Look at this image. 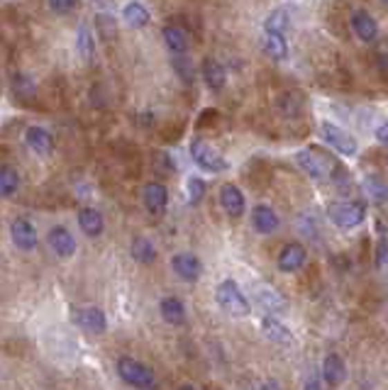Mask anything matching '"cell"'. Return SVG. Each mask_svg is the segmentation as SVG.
Here are the masks:
<instances>
[{
  "label": "cell",
  "mask_w": 388,
  "mask_h": 390,
  "mask_svg": "<svg viewBox=\"0 0 388 390\" xmlns=\"http://www.w3.org/2000/svg\"><path fill=\"white\" fill-rule=\"evenodd\" d=\"M10 239L20 252L30 254L39 247V234H37V227L30 217H15L10 222Z\"/></svg>",
  "instance_id": "6"
},
{
  "label": "cell",
  "mask_w": 388,
  "mask_h": 390,
  "mask_svg": "<svg viewBox=\"0 0 388 390\" xmlns=\"http://www.w3.org/2000/svg\"><path fill=\"white\" fill-rule=\"evenodd\" d=\"M288 25H290L288 10H286V8H276V10H271L269 15H266V20H264V32H276V35H286Z\"/></svg>",
  "instance_id": "29"
},
{
  "label": "cell",
  "mask_w": 388,
  "mask_h": 390,
  "mask_svg": "<svg viewBox=\"0 0 388 390\" xmlns=\"http://www.w3.org/2000/svg\"><path fill=\"white\" fill-rule=\"evenodd\" d=\"M364 188H367L369 198L376 201L378 205H386L388 203V180H383L381 176H376V174L364 176Z\"/></svg>",
  "instance_id": "27"
},
{
  "label": "cell",
  "mask_w": 388,
  "mask_h": 390,
  "mask_svg": "<svg viewBox=\"0 0 388 390\" xmlns=\"http://www.w3.org/2000/svg\"><path fill=\"white\" fill-rule=\"evenodd\" d=\"M122 20L127 22L129 27H135V30H142V27L149 25L151 15L145 6H142L140 0H129L127 6L122 8Z\"/></svg>",
  "instance_id": "24"
},
{
  "label": "cell",
  "mask_w": 388,
  "mask_h": 390,
  "mask_svg": "<svg viewBox=\"0 0 388 390\" xmlns=\"http://www.w3.org/2000/svg\"><path fill=\"white\" fill-rule=\"evenodd\" d=\"M203 81L210 91H223L225 81H228V73H225V66L218 62V59H205L203 62Z\"/></svg>",
  "instance_id": "21"
},
{
  "label": "cell",
  "mask_w": 388,
  "mask_h": 390,
  "mask_svg": "<svg viewBox=\"0 0 388 390\" xmlns=\"http://www.w3.org/2000/svg\"><path fill=\"white\" fill-rule=\"evenodd\" d=\"M320 134H322V139L330 144L332 149L340 151L342 156H354V154H357V149H359L357 139H354L347 129L337 127V124H332V122H322L320 124Z\"/></svg>",
  "instance_id": "7"
},
{
  "label": "cell",
  "mask_w": 388,
  "mask_h": 390,
  "mask_svg": "<svg viewBox=\"0 0 388 390\" xmlns=\"http://www.w3.org/2000/svg\"><path fill=\"white\" fill-rule=\"evenodd\" d=\"M386 263H388V239H386V232H381L376 241V266L381 268Z\"/></svg>",
  "instance_id": "33"
},
{
  "label": "cell",
  "mask_w": 388,
  "mask_h": 390,
  "mask_svg": "<svg viewBox=\"0 0 388 390\" xmlns=\"http://www.w3.org/2000/svg\"><path fill=\"white\" fill-rule=\"evenodd\" d=\"M76 49H78V54H81V59H86V62L93 57V35H91V27L89 25L78 27Z\"/></svg>",
  "instance_id": "30"
},
{
  "label": "cell",
  "mask_w": 388,
  "mask_h": 390,
  "mask_svg": "<svg viewBox=\"0 0 388 390\" xmlns=\"http://www.w3.org/2000/svg\"><path fill=\"white\" fill-rule=\"evenodd\" d=\"M259 390H281V385L276 383L274 378H269V380H264V383L259 385Z\"/></svg>",
  "instance_id": "36"
},
{
  "label": "cell",
  "mask_w": 388,
  "mask_h": 390,
  "mask_svg": "<svg viewBox=\"0 0 388 390\" xmlns=\"http://www.w3.org/2000/svg\"><path fill=\"white\" fill-rule=\"evenodd\" d=\"M376 139L381 144H388V122H383L381 127H376Z\"/></svg>",
  "instance_id": "35"
},
{
  "label": "cell",
  "mask_w": 388,
  "mask_h": 390,
  "mask_svg": "<svg viewBox=\"0 0 388 390\" xmlns=\"http://www.w3.org/2000/svg\"><path fill=\"white\" fill-rule=\"evenodd\" d=\"M129 257L135 259L137 263L149 266V263L156 261V247L151 244L149 236H135L132 244H129Z\"/></svg>",
  "instance_id": "23"
},
{
  "label": "cell",
  "mask_w": 388,
  "mask_h": 390,
  "mask_svg": "<svg viewBox=\"0 0 388 390\" xmlns=\"http://www.w3.org/2000/svg\"><path fill=\"white\" fill-rule=\"evenodd\" d=\"M47 244L54 252V257H59V259H71L78 249L76 236H73L71 230L64 225H54L52 230L47 232Z\"/></svg>",
  "instance_id": "8"
},
{
  "label": "cell",
  "mask_w": 388,
  "mask_h": 390,
  "mask_svg": "<svg viewBox=\"0 0 388 390\" xmlns=\"http://www.w3.org/2000/svg\"><path fill=\"white\" fill-rule=\"evenodd\" d=\"M174 71L181 76L183 83H191L193 81V64H191V59H188L186 54H183V57L174 59Z\"/></svg>",
  "instance_id": "32"
},
{
  "label": "cell",
  "mask_w": 388,
  "mask_h": 390,
  "mask_svg": "<svg viewBox=\"0 0 388 390\" xmlns=\"http://www.w3.org/2000/svg\"><path fill=\"white\" fill-rule=\"evenodd\" d=\"M25 144L35 151L37 156H49L54 151V137L49 129L44 127H27L25 132Z\"/></svg>",
  "instance_id": "16"
},
{
  "label": "cell",
  "mask_w": 388,
  "mask_h": 390,
  "mask_svg": "<svg viewBox=\"0 0 388 390\" xmlns=\"http://www.w3.org/2000/svg\"><path fill=\"white\" fill-rule=\"evenodd\" d=\"M20 190V174L12 166H0V198H12Z\"/></svg>",
  "instance_id": "28"
},
{
  "label": "cell",
  "mask_w": 388,
  "mask_h": 390,
  "mask_svg": "<svg viewBox=\"0 0 388 390\" xmlns=\"http://www.w3.org/2000/svg\"><path fill=\"white\" fill-rule=\"evenodd\" d=\"M215 303L220 305L225 315L230 317H247L252 313V305H249V298L242 292V288L232 281V278H225V281L218 283L215 288Z\"/></svg>",
  "instance_id": "2"
},
{
  "label": "cell",
  "mask_w": 388,
  "mask_h": 390,
  "mask_svg": "<svg viewBox=\"0 0 388 390\" xmlns=\"http://www.w3.org/2000/svg\"><path fill=\"white\" fill-rule=\"evenodd\" d=\"M161 37H164L166 46H169V52H174L176 57H183L188 52V35L176 25H166L161 30Z\"/></svg>",
  "instance_id": "25"
},
{
  "label": "cell",
  "mask_w": 388,
  "mask_h": 390,
  "mask_svg": "<svg viewBox=\"0 0 388 390\" xmlns=\"http://www.w3.org/2000/svg\"><path fill=\"white\" fill-rule=\"evenodd\" d=\"M115 371H118L120 380L127 383L135 390H154L156 388V373L151 366L142 364V361L132 359V356H120L115 361Z\"/></svg>",
  "instance_id": "1"
},
{
  "label": "cell",
  "mask_w": 388,
  "mask_h": 390,
  "mask_svg": "<svg viewBox=\"0 0 388 390\" xmlns=\"http://www.w3.org/2000/svg\"><path fill=\"white\" fill-rule=\"evenodd\" d=\"M295 161L313 180H330L335 176V171L340 169L337 161L332 156L322 154L320 149H300L295 154Z\"/></svg>",
  "instance_id": "4"
},
{
  "label": "cell",
  "mask_w": 388,
  "mask_h": 390,
  "mask_svg": "<svg viewBox=\"0 0 388 390\" xmlns=\"http://www.w3.org/2000/svg\"><path fill=\"white\" fill-rule=\"evenodd\" d=\"M261 332H264V337L269 339V342H274V344H281V346H293L295 344L293 332H290V329L276 317L261 319Z\"/></svg>",
  "instance_id": "20"
},
{
  "label": "cell",
  "mask_w": 388,
  "mask_h": 390,
  "mask_svg": "<svg viewBox=\"0 0 388 390\" xmlns=\"http://www.w3.org/2000/svg\"><path fill=\"white\" fill-rule=\"evenodd\" d=\"M381 3H386V6H388V0H381Z\"/></svg>",
  "instance_id": "39"
},
{
  "label": "cell",
  "mask_w": 388,
  "mask_h": 390,
  "mask_svg": "<svg viewBox=\"0 0 388 390\" xmlns=\"http://www.w3.org/2000/svg\"><path fill=\"white\" fill-rule=\"evenodd\" d=\"M171 271L176 273L181 281L196 283L198 278H201V273H203V263H201V259H198L196 254L178 252V254H174V257H171Z\"/></svg>",
  "instance_id": "9"
},
{
  "label": "cell",
  "mask_w": 388,
  "mask_h": 390,
  "mask_svg": "<svg viewBox=\"0 0 388 390\" xmlns=\"http://www.w3.org/2000/svg\"><path fill=\"white\" fill-rule=\"evenodd\" d=\"M78 227H81V232L89 239H98L100 234L105 232V220H103V212L95 210V207H81L78 210Z\"/></svg>",
  "instance_id": "15"
},
{
  "label": "cell",
  "mask_w": 388,
  "mask_h": 390,
  "mask_svg": "<svg viewBox=\"0 0 388 390\" xmlns=\"http://www.w3.org/2000/svg\"><path fill=\"white\" fill-rule=\"evenodd\" d=\"M220 205L228 212V217L239 220L244 215V193L234 183H225L220 188Z\"/></svg>",
  "instance_id": "14"
},
{
  "label": "cell",
  "mask_w": 388,
  "mask_h": 390,
  "mask_svg": "<svg viewBox=\"0 0 388 390\" xmlns=\"http://www.w3.org/2000/svg\"><path fill=\"white\" fill-rule=\"evenodd\" d=\"M191 159L196 161L198 169L207 171V174H225L230 169L228 159L205 139H193L191 142Z\"/></svg>",
  "instance_id": "5"
},
{
  "label": "cell",
  "mask_w": 388,
  "mask_h": 390,
  "mask_svg": "<svg viewBox=\"0 0 388 390\" xmlns=\"http://www.w3.org/2000/svg\"><path fill=\"white\" fill-rule=\"evenodd\" d=\"M303 390H322V385H320V380L311 378V380H308L306 385H303Z\"/></svg>",
  "instance_id": "37"
},
{
  "label": "cell",
  "mask_w": 388,
  "mask_h": 390,
  "mask_svg": "<svg viewBox=\"0 0 388 390\" xmlns=\"http://www.w3.org/2000/svg\"><path fill=\"white\" fill-rule=\"evenodd\" d=\"M252 298L259 308L264 310V313H269V315L271 313H284L286 310L284 295H281L274 286H269V283H257V286H252Z\"/></svg>",
  "instance_id": "10"
},
{
  "label": "cell",
  "mask_w": 388,
  "mask_h": 390,
  "mask_svg": "<svg viewBox=\"0 0 388 390\" xmlns=\"http://www.w3.org/2000/svg\"><path fill=\"white\" fill-rule=\"evenodd\" d=\"M306 266V249L290 241L279 252V271L281 273H295Z\"/></svg>",
  "instance_id": "19"
},
{
  "label": "cell",
  "mask_w": 388,
  "mask_h": 390,
  "mask_svg": "<svg viewBox=\"0 0 388 390\" xmlns=\"http://www.w3.org/2000/svg\"><path fill=\"white\" fill-rule=\"evenodd\" d=\"M186 188H188V201L196 205V203H201L203 201V195H205V180L201 178V176H191L188 178V183H186Z\"/></svg>",
  "instance_id": "31"
},
{
  "label": "cell",
  "mask_w": 388,
  "mask_h": 390,
  "mask_svg": "<svg viewBox=\"0 0 388 390\" xmlns=\"http://www.w3.org/2000/svg\"><path fill=\"white\" fill-rule=\"evenodd\" d=\"M264 52L274 62H286L288 59V41L286 35H276V32H264Z\"/></svg>",
  "instance_id": "26"
},
{
  "label": "cell",
  "mask_w": 388,
  "mask_h": 390,
  "mask_svg": "<svg viewBox=\"0 0 388 390\" xmlns=\"http://www.w3.org/2000/svg\"><path fill=\"white\" fill-rule=\"evenodd\" d=\"M322 378L330 385H340L342 380L347 378V366L340 359V354H327L322 361Z\"/></svg>",
  "instance_id": "22"
},
{
  "label": "cell",
  "mask_w": 388,
  "mask_h": 390,
  "mask_svg": "<svg viewBox=\"0 0 388 390\" xmlns=\"http://www.w3.org/2000/svg\"><path fill=\"white\" fill-rule=\"evenodd\" d=\"M279 225H281V220L271 205L261 203V205H257L252 210V227L259 234H274V232L279 230Z\"/></svg>",
  "instance_id": "18"
},
{
  "label": "cell",
  "mask_w": 388,
  "mask_h": 390,
  "mask_svg": "<svg viewBox=\"0 0 388 390\" xmlns=\"http://www.w3.org/2000/svg\"><path fill=\"white\" fill-rule=\"evenodd\" d=\"M327 217L340 230H352L367 220V203L364 201H335L327 205Z\"/></svg>",
  "instance_id": "3"
},
{
  "label": "cell",
  "mask_w": 388,
  "mask_h": 390,
  "mask_svg": "<svg viewBox=\"0 0 388 390\" xmlns=\"http://www.w3.org/2000/svg\"><path fill=\"white\" fill-rule=\"evenodd\" d=\"M159 315L166 324H171V327H181V324H186V305H183V300L176 298V295H166V298H161Z\"/></svg>",
  "instance_id": "17"
},
{
  "label": "cell",
  "mask_w": 388,
  "mask_h": 390,
  "mask_svg": "<svg viewBox=\"0 0 388 390\" xmlns=\"http://www.w3.org/2000/svg\"><path fill=\"white\" fill-rule=\"evenodd\" d=\"M76 324L89 334H103L108 329V317L100 308L89 305V308H81L76 313Z\"/></svg>",
  "instance_id": "12"
},
{
  "label": "cell",
  "mask_w": 388,
  "mask_h": 390,
  "mask_svg": "<svg viewBox=\"0 0 388 390\" xmlns=\"http://www.w3.org/2000/svg\"><path fill=\"white\" fill-rule=\"evenodd\" d=\"M142 203H145L147 212H151V215H164L166 207H169V190H166V185L156 183V180L147 183L142 188Z\"/></svg>",
  "instance_id": "11"
},
{
  "label": "cell",
  "mask_w": 388,
  "mask_h": 390,
  "mask_svg": "<svg viewBox=\"0 0 388 390\" xmlns=\"http://www.w3.org/2000/svg\"><path fill=\"white\" fill-rule=\"evenodd\" d=\"M178 390H198V388H196V385H191V383H183Z\"/></svg>",
  "instance_id": "38"
},
{
  "label": "cell",
  "mask_w": 388,
  "mask_h": 390,
  "mask_svg": "<svg viewBox=\"0 0 388 390\" xmlns=\"http://www.w3.org/2000/svg\"><path fill=\"white\" fill-rule=\"evenodd\" d=\"M349 25H352V32L357 35V39H362V41H373L378 37L376 20H373L371 12L364 10V8H359V10L352 12V17H349Z\"/></svg>",
  "instance_id": "13"
},
{
  "label": "cell",
  "mask_w": 388,
  "mask_h": 390,
  "mask_svg": "<svg viewBox=\"0 0 388 390\" xmlns=\"http://www.w3.org/2000/svg\"><path fill=\"white\" fill-rule=\"evenodd\" d=\"M47 3L57 15H68L76 8V0H47Z\"/></svg>",
  "instance_id": "34"
}]
</instances>
